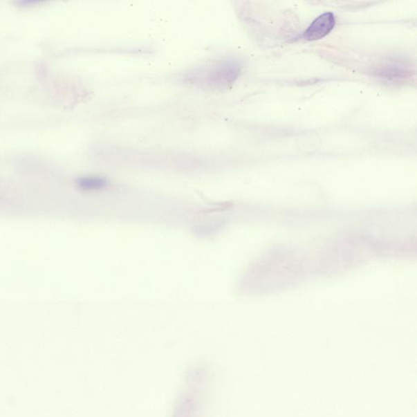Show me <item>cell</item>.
<instances>
[{
  "label": "cell",
  "mask_w": 417,
  "mask_h": 417,
  "mask_svg": "<svg viewBox=\"0 0 417 417\" xmlns=\"http://www.w3.org/2000/svg\"><path fill=\"white\" fill-rule=\"evenodd\" d=\"M242 66L236 59H223L207 68L194 72L189 80L203 88L223 91L231 88L241 73Z\"/></svg>",
  "instance_id": "cell-1"
},
{
  "label": "cell",
  "mask_w": 417,
  "mask_h": 417,
  "mask_svg": "<svg viewBox=\"0 0 417 417\" xmlns=\"http://www.w3.org/2000/svg\"><path fill=\"white\" fill-rule=\"evenodd\" d=\"M336 25L335 17L331 12L323 13L311 23L308 30L304 32V39L308 41H317L324 38Z\"/></svg>",
  "instance_id": "cell-2"
},
{
  "label": "cell",
  "mask_w": 417,
  "mask_h": 417,
  "mask_svg": "<svg viewBox=\"0 0 417 417\" xmlns=\"http://www.w3.org/2000/svg\"><path fill=\"white\" fill-rule=\"evenodd\" d=\"M77 185L81 189L89 191L100 190L108 185V181L102 177H84L80 178Z\"/></svg>",
  "instance_id": "cell-3"
},
{
  "label": "cell",
  "mask_w": 417,
  "mask_h": 417,
  "mask_svg": "<svg viewBox=\"0 0 417 417\" xmlns=\"http://www.w3.org/2000/svg\"><path fill=\"white\" fill-rule=\"evenodd\" d=\"M409 73L400 66H387L382 68L379 75L389 80H398L405 79Z\"/></svg>",
  "instance_id": "cell-4"
}]
</instances>
